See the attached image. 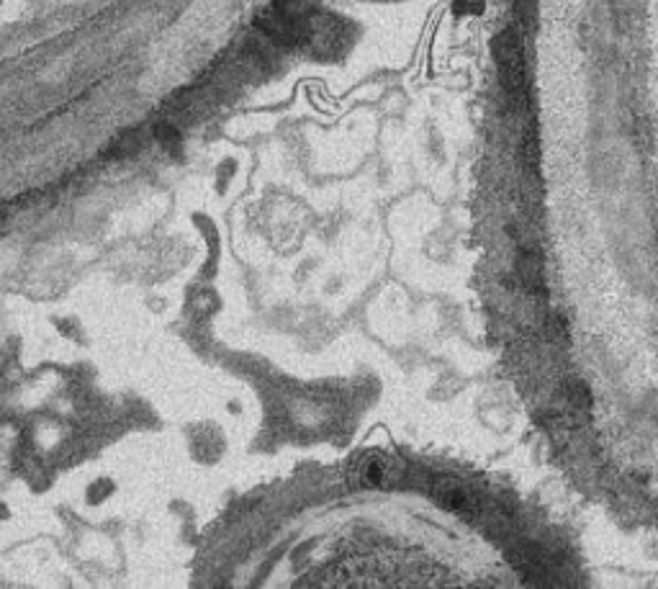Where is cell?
<instances>
[{"mask_svg": "<svg viewBox=\"0 0 658 589\" xmlns=\"http://www.w3.org/2000/svg\"><path fill=\"white\" fill-rule=\"evenodd\" d=\"M509 561L522 577H527L533 584H561V579H558L561 569H558L556 559L538 543L517 541L509 551Z\"/></svg>", "mask_w": 658, "mask_h": 589, "instance_id": "obj_1", "label": "cell"}, {"mask_svg": "<svg viewBox=\"0 0 658 589\" xmlns=\"http://www.w3.org/2000/svg\"><path fill=\"white\" fill-rule=\"evenodd\" d=\"M432 497L437 499V505L440 507H445V510L450 512H461V515H473V512L481 510L476 494H473L463 481L450 479V476L437 479L435 484H432Z\"/></svg>", "mask_w": 658, "mask_h": 589, "instance_id": "obj_2", "label": "cell"}, {"mask_svg": "<svg viewBox=\"0 0 658 589\" xmlns=\"http://www.w3.org/2000/svg\"><path fill=\"white\" fill-rule=\"evenodd\" d=\"M360 481L368 484V487H391L396 484V479L401 476V466L394 456H386V453H368V456L360 461Z\"/></svg>", "mask_w": 658, "mask_h": 589, "instance_id": "obj_3", "label": "cell"}]
</instances>
